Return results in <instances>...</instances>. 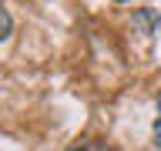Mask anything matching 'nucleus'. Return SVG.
Listing matches in <instances>:
<instances>
[{
  "instance_id": "obj_3",
  "label": "nucleus",
  "mask_w": 161,
  "mask_h": 151,
  "mask_svg": "<svg viewBox=\"0 0 161 151\" xmlns=\"http://www.w3.org/2000/svg\"><path fill=\"white\" fill-rule=\"evenodd\" d=\"M154 144L161 148V114H158V121H154Z\"/></svg>"
},
{
  "instance_id": "obj_4",
  "label": "nucleus",
  "mask_w": 161,
  "mask_h": 151,
  "mask_svg": "<svg viewBox=\"0 0 161 151\" xmlns=\"http://www.w3.org/2000/svg\"><path fill=\"white\" fill-rule=\"evenodd\" d=\"M118 3H124V0H118Z\"/></svg>"
},
{
  "instance_id": "obj_5",
  "label": "nucleus",
  "mask_w": 161,
  "mask_h": 151,
  "mask_svg": "<svg viewBox=\"0 0 161 151\" xmlns=\"http://www.w3.org/2000/svg\"><path fill=\"white\" fill-rule=\"evenodd\" d=\"M97 151H104V148H97Z\"/></svg>"
},
{
  "instance_id": "obj_2",
  "label": "nucleus",
  "mask_w": 161,
  "mask_h": 151,
  "mask_svg": "<svg viewBox=\"0 0 161 151\" xmlns=\"http://www.w3.org/2000/svg\"><path fill=\"white\" fill-rule=\"evenodd\" d=\"M10 30H14V20H10L7 7H0V40H7V37H10Z\"/></svg>"
},
{
  "instance_id": "obj_1",
  "label": "nucleus",
  "mask_w": 161,
  "mask_h": 151,
  "mask_svg": "<svg viewBox=\"0 0 161 151\" xmlns=\"http://www.w3.org/2000/svg\"><path fill=\"white\" fill-rule=\"evenodd\" d=\"M158 24H161V17L154 10H134V30L138 34H154Z\"/></svg>"
}]
</instances>
